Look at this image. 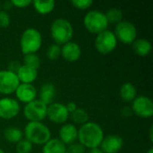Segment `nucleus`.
Returning <instances> with one entry per match:
<instances>
[{"mask_svg": "<svg viewBox=\"0 0 153 153\" xmlns=\"http://www.w3.org/2000/svg\"><path fill=\"white\" fill-rule=\"evenodd\" d=\"M104 138L103 129L95 122H87L78 129L79 143L86 149L98 148Z\"/></svg>", "mask_w": 153, "mask_h": 153, "instance_id": "obj_1", "label": "nucleus"}, {"mask_svg": "<svg viewBox=\"0 0 153 153\" xmlns=\"http://www.w3.org/2000/svg\"><path fill=\"white\" fill-rule=\"evenodd\" d=\"M24 135L32 145H44L51 139L49 128L41 122H29L25 126Z\"/></svg>", "mask_w": 153, "mask_h": 153, "instance_id": "obj_2", "label": "nucleus"}, {"mask_svg": "<svg viewBox=\"0 0 153 153\" xmlns=\"http://www.w3.org/2000/svg\"><path fill=\"white\" fill-rule=\"evenodd\" d=\"M50 34L56 44L64 45L71 41L74 36V28L68 20L57 18L50 25Z\"/></svg>", "mask_w": 153, "mask_h": 153, "instance_id": "obj_3", "label": "nucleus"}, {"mask_svg": "<svg viewBox=\"0 0 153 153\" xmlns=\"http://www.w3.org/2000/svg\"><path fill=\"white\" fill-rule=\"evenodd\" d=\"M42 45V36L35 28L26 29L20 39V46L23 55L36 54Z\"/></svg>", "mask_w": 153, "mask_h": 153, "instance_id": "obj_4", "label": "nucleus"}, {"mask_svg": "<svg viewBox=\"0 0 153 153\" xmlns=\"http://www.w3.org/2000/svg\"><path fill=\"white\" fill-rule=\"evenodd\" d=\"M83 24L88 31L94 34H99L108 27L105 13L99 10L89 11L83 18Z\"/></svg>", "mask_w": 153, "mask_h": 153, "instance_id": "obj_5", "label": "nucleus"}, {"mask_svg": "<svg viewBox=\"0 0 153 153\" xmlns=\"http://www.w3.org/2000/svg\"><path fill=\"white\" fill-rule=\"evenodd\" d=\"M117 46V39L114 32L106 30L99 34L95 39V48L100 54L107 55L115 50Z\"/></svg>", "mask_w": 153, "mask_h": 153, "instance_id": "obj_6", "label": "nucleus"}, {"mask_svg": "<svg viewBox=\"0 0 153 153\" xmlns=\"http://www.w3.org/2000/svg\"><path fill=\"white\" fill-rule=\"evenodd\" d=\"M114 34L117 40L124 44L131 45L136 39L137 30L134 23L128 21H122L116 25Z\"/></svg>", "mask_w": 153, "mask_h": 153, "instance_id": "obj_7", "label": "nucleus"}, {"mask_svg": "<svg viewBox=\"0 0 153 153\" xmlns=\"http://www.w3.org/2000/svg\"><path fill=\"white\" fill-rule=\"evenodd\" d=\"M47 105L36 99L26 104L23 109V115L30 122H40L47 117Z\"/></svg>", "mask_w": 153, "mask_h": 153, "instance_id": "obj_8", "label": "nucleus"}, {"mask_svg": "<svg viewBox=\"0 0 153 153\" xmlns=\"http://www.w3.org/2000/svg\"><path fill=\"white\" fill-rule=\"evenodd\" d=\"M132 111L136 116L143 118H150L153 115V103L147 96L136 97L132 105Z\"/></svg>", "mask_w": 153, "mask_h": 153, "instance_id": "obj_9", "label": "nucleus"}, {"mask_svg": "<svg viewBox=\"0 0 153 153\" xmlns=\"http://www.w3.org/2000/svg\"><path fill=\"white\" fill-rule=\"evenodd\" d=\"M20 84V81L17 75L10 71H0V93L9 95L14 93L17 87Z\"/></svg>", "mask_w": 153, "mask_h": 153, "instance_id": "obj_10", "label": "nucleus"}, {"mask_svg": "<svg viewBox=\"0 0 153 153\" xmlns=\"http://www.w3.org/2000/svg\"><path fill=\"white\" fill-rule=\"evenodd\" d=\"M47 117L55 124H65L69 118V113L65 105L59 102H53L48 106Z\"/></svg>", "mask_w": 153, "mask_h": 153, "instance_id": "obj_11", "label": "nucleus"}, {"mask_svg": "<svg viewBox=\"0 0 153 153\" xmlns=\"http://www.w3.org/2000/svg\"><path fill=\"white\" fill-rule=\"evenodd\" d=\"M20 112L19 102L13 98L0 99V117L3 119H12Z\"/></svg>", "mask_w": 153, "mask_h": 153, "instance_id": "obj_12", "label": "nucleus"}, {"mask_svg": "<svg viewBox=\"0 0 153 153\" xmlns=\"http://www.w3.org/2000/svg\"><path fill=\"white\" fill-rule=\"evenodd\" d=\"M123 145L124 141L121 136L117 134H108L104 136L100 146L103 153H117L121 151Z\"/></svg>", "mask_w": 153, "mask_h": 153, "instance_id": "obj_13", "label": "nucleus"}, {"mask_svg": "<svg viewBox=\"0 0 153 153\" xmlns=\"http://www.w3.org/2000/svg\"><path fill=\"white\" fill-rule=\"evenodd\" d=\"M14 93L17 100L25 104L36 100L37 97V90L30 83H20Z\"/></svg>", "mask_w": 153, "mask_h": 153, "instance_id": "obj_14", "label": "nucleus"}, {"mask_svg": "<svg viewBox=\"0 0 153 153\" xmlns=\"http://www.w3.org/2000/svg\"><path fill=\"white\" fill-rule=\"evenodd\" d=\"M61 56L68 62H75L82 56V49L79 44L74 41H69L61 48Z\"/></svg>", "mask_w": 153, "mask_h": 153, "instance_id": "obj_15", "label": "nucleus"}, {"mask_svg": "<svg viewBox=\"0 0 153 153\" xmlns=\"http://www.w3.org/2000/svg\"><path fill=\"white\" fill-rule=\"evenodd\" d=\"M59 140L66 146L78 139V129L74 124H65L59 130Z\"/></svg>", "mask_w": 153, "mask_h": 153, "instance_id": "obj_16", "label": "nucleus"}, {"mask_svg": "<svg viewBox=\"0 0 153 153\" xmlns=\"http://www.w3.org/2000/svg\"><path fill=\"white\" fill-rule=\"evenodd\" d=\"M39 100L45 105L48 106L54 102V100L56 95V90L53 83L46 82L42 84L39 90Z\"/></svg>", "mask_w": 153, "mask_h": 153, "instance_id": "obj_17", "label": "nucleus"}, {"mask_svg": "<svg viewBox=\"0 0 153 153\" xmlns=\"http://www.w3.org/2000/svg\"><path fill=\"white\" fill-rule=\"evenodd\" d=\"M16 75L20 81V83H30V84H32V82L38 77V70L35 68L22 65V66L20 67Z\"/></svg>", "mask_w": 153, "mask_h": 153, "instance_id": "obj_18", "label": "nucleus"}, {"mask_svg": "<svg viewBox=\"0 0 153 153\" xmlns=\"http://www.w3.org/2000/svg\"><path fill=\"white\" fill-rule=\"evenodd\" d=\"M132 47H133L134 52L140 56H148L151 53L152 48V43L146 39H135L134 41V43L132 44Z\"/></svg>", "mask_w": 153, "mask_h": 153, "instance_id": "obj_19", "label": "nucleus"}, {"mask_svg": "<svg viewBox=\"0 0 153 153\" xmlns=\"http://www.w3.org/2000/svg\"><path fill=\"white\" fill-rule=\"evenodd\" d=\"M65 151L66 146L58 138L48 140L42 148V153H65Z\"/></svg>", "mask_w": 153, "mask_h": 153, "instance_id": "obj_20", "label": "nucleus"}, {"mask_svg": "<svg viewBox=\"0 0 153 153\" xmlns=\"http://www.w3.org/2000/svg\"><path fill=\"white\" fill-rule=\"evenodd\" d=\"M120 97L125 102H132L136 98L137 91L134 85L131 82L124 83L119 91Z\"/></svg>", "mask_w": 153, "mask_h": 153, "instance_id": "obj_21", "label": "nucleus"}, {"mask_svg": "<svg viewBox=\"0 0 153 153\" xmlns=\"http://www.w3.org/2000/svg\"><path fill=\"white\" fill-rule=\"evenodd\" d=\"M4 137L6 142L10 143H17L21 140H22L23 133L19 127L10 126L4 129Z\"/></svg>", "mask_w": 153, "mask_h": 153, "instance_id": "obj_22", "label": "nucleus"}, {"mask_svg": "<svg viewBox=\"0 0 153 153\" xmlns=\"http://www.w3.org/2000/svg\"><path fill=\"white\" fill-rule=\"evenodd\" d=\"M31 4H33L34 9L40 14H48L51 13L56 5V2L53 0H49V1L35 0Z\"/></svg>", "mask_w": 153, "mask_h": 153, "instance_id": "obj_23", "label": "nucleus"}, {"mask_svg": "<svg viewBox=\"0 0 153 153\" xmlns=\"http://www.w3.org/2000/svg\"><path fill=\"white\" fill-rule=\"evenodd\" d=\"M69 116L71 117V120L74 124H78V125H82H82L86 124L87 122H89V114L83 108H77Z\"/></svg>", "mask_w": 153, "mask_h": 153, "instance_id": "obj_24", "label": "nucleus"}, {"mask_svg": "<svg viewBox=\"0 0 153 153\" xmlns=\"http://www.w3.org/2000/svg\"><path fill=\"white\" fill-rule=\"evenodd\" d=\"M105 16L107 18V21L109 23H116L117 24L118 22L123 21V13L120 9L118 8H110L105 13Z\"/></svg>", "mask_w": 153, "mask_h": 153, "instance_id": "obj_25", "label": "nucleus"}, {"mask_svg": "<svg viewBox=\"0 0 153 153\" xmlns=\"http://www.w3.org/2000/svg\"><path fill=\"white\" fill-rule=\"evenodd\" d=\"M23 65L38 70L40 66V58L37 54H26L23 56Z\"/></svg>", "mask_w": 153, "mask_h": 153, "instance_id": "obj_26", "label": "nucleus"}, {"mask_svg": "<svg viewBox=\"0 0 153 153\" xmlns=\"http://www.w3.org/2000/svg\"><path fill=\"white\" fill-rule=\"evenodd\" d=\"M47 57L49 60H56L61 56V48L57 44H52L50 45L46 52Z\"/></svg>", "mask_w": 153, "mask_h": 153, "instance_id": "obj_27", "label": "nucleus"}, {"mask_svg": "<svg viewBox=\"0 0 153 153\" xmlns=\"http://www.w3.org/2000/svg\"><path fill=\"white\" fill-rule=\"evenodd\" d=\"M15 151L17 153H30L32 151V144L28 140L22 139L16 143Z\"/></svg>", "mask_w": 153, "mask_h": 153, "instance_id": "obj_28", "label": "nucleus"}, {"mask_svg": "<svg viewBox=\"0 0 153 153\" xmlns=\"http://www.w3.org/2000/svg\"><path fill=\"white\" fill-rule=\"evenodd\" d=\"M71 4L79 10H86L93 4L92 0H72Z\"/></svg>", "mask_w": 153, "mask_h": 153, "instance_id": "obj_29", "label": "nucleus"}, {"mask_svg": "<svg viewBox=\"0 0 153 153\" xmlns=\"http://www.w3.org/2000/svg\"><path fill=\"white\" fill-rule=\"evenodd\" d=\"M66 152L67 153H85L86 148L80 143L75 142L68 145V148H66Z\"/></svg>", "mask_w": 153, "mask_h": 153, "instance_id": "obj_30", "label": "nucleus"}, {"mask_svg": "<svg viewBox=\"0 0 153 153\" xmlns=\"http://www.w3.org/2000/svg\"><path fill=\"white\" fill-rule=\"evenodd\" d=\"M11 22L9 14L5 11H0V28H6Z\"/></svg>", "mask_w": 153, "mask_h": 153, "instance_id": "obj_31", "label": "nucleus"}, {"mask_svg": "<svg viewBox=\"0 0 153 153\" xmlns=\"http://www.w3.org/2000/svg\"><path fill=\"white\" fill-rule=\"evenodd\" d=\"M11 2L13 4V6L18 8H25L32 3L30 0H12Z\"/></svg>", "mask_w": 153, "mask_h": 153, "instance_id": "obj_32", "label": "nucleus"}, {"mask_svg": "<svg viewBox=\"0 0 153 153\" xmlns=\"http://www.w3.org/2000/svg\"><path fill=\"white\" fill-rule=\"evenodd\" d=\"M21 66H22V64L19 61H11L8 64L7 71H10V72H12V73H13V74H16Z\"/></svg>", "mask_w": 153, "mask_h": 153, "instance_id": "obj_33", "label": "nucleus"}, {"mask_svg": "<svg viewBox=\"0 0 153 153\" xmlns=\"http://www.w3.org/2000/svg\"><path fill=\"white\" fill-rule=\"evenodd\" d=\"M65 107H66V109H67L69 115H70L71 113H73V112L77 108V105H76V103H74V101H71V102L67 103V105H65Z\"/></svg>", "mask_w": 153, "mask_h": 153, "instance_id": "obj_34", "label": "nucleus"}, {"mask_svg": "<svg viewBox=\"0 0 153 153\" xmlns=\"http://www.w3.org/2000/svg\"><path fill=\"white\" fill-rule=\"evenodd\" d=\"M121 114L125 117H130L132 114H133V111H132V108H129V107H124L121 110Z\"/></svg>", "mask_w": 153, "mask_h": 153, "instance_id": "obj_35", "label": "nucleus"}, {"mask_svg": "<svg viewBox=\"0 0 153 153\" xmlns=\"http://www.w3.org/2000/svg\"><path fill=\"white\" fill-rule=\"evenodd\" d=\"M88 153H103V152L100 150V148H93V149H90Z\"/></svg>", "mask_w": 153, "mask_h": 153, "instance_id": "obj_36", "label": "nucleus"}, {"mask_svg": "<svg viewBox=\"0 0 153 153\" xmlns=\"http://www.w3.org/2000/svg\"><path fill=\"white\" fill-rule=\"evenodd\" d=\"M4 6L5 9H11L12 6H13V4H12L11 1H6V2L4 3Z\"/></svg>", "mask_w": 153, "mask_h": 153, "instance_id": "obj_37", "label": "nucleus"}, {"mask_svg": "<svg viewBox=\"0 0 153 153\" xmlns=\"http://www.w3.org/2000/svg\"><path fill=\"white\" fill-rule=\"evenodd\" d=\"M149 137H150V140L151 142H153V126H152L151 128H150V134H149Z\"/></svg>", "mask_w": 153, "mask_h": 153, "instance_id": "obj_38", "label": "nucleus"}, {"mask_svg": "<svg viewBox=\"0 0 153 153\" xmlns=\"http://www.w3.org/2000/svg\"><path fill=\"white\" fill-rule=\"evenodd\" d=\"M147 153H153V148H150L149 151L147 152Z\"/></svg>", "mask_w": 153, "mask_h": 153, "instance_id": "obj_39", "label": "nucleus"}, {"mask_svg": "<svg viewBox=\"0 0 153 153\" xmlns=\"http://www.w3.org/2000/svg\"><path fill=\"white\" fill-rule=\"evenodd\" d=\"M0 153H5V152H4V151H3V150L0 148Z\"/></svg>", "mask_w": 153, "mask_h": 153, "instance_id": "obj_40", "label": "nucleus"}, {"mask_svg": "<svg viewBox=\"0 0 153 153\" xmlns=\"http://www.w3.org/2000/svg\"><path fill=\"white\" fill-rule=\"evenodd\" d=\"M0 5H1V4H0Z\"/></svg>", "mask_w": 153, "mask_h": 153, "instance_id": "obj_41", "label": "nucleus"}]
</instances>
